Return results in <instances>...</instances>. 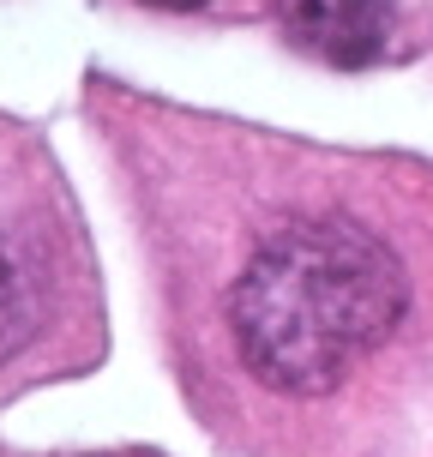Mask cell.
<instances>
[{"label": "cell", "instance_id": "6da1fadb", "mask_svg": "<svg viewBox=\"0 0 433 457\" xmlns=\"http://www.w3.org/2000/svg\"><path fill=\"white\" fill-rule=\"evenodd\" d=\"M410 313L404 259L349 217L283 223L229 283L235 355L283 397H325Z\"/></svg>", "mask_w": 433, "mask_h": 457}, {"label": "cell", "instance_id": "7a4b0ae2", "mask_svg": "<svg viewBox=\"0 0 433 457\" xmlns=\"http://www.w3.org/2000/svg\"><path fill=\"white\" fill-rule=\"evenodd\" d=\"M283 37L325 67H373L391 43V0H283Z\"/></svg>", "mask_w": 433, "mask_h": 457}, {"label": "cell", "instance_id": "277c9868", "mask_svg": "<svg viewBox=\"0 0 433 457\" xmlns=\"http://www.w3.org/2000/svg\"><path fill=\"white\" fill-rule=\"evenodd\" d=\"M145 6H162V12H193V6H205V0H145Z\"/></svg>", "mask_w": 433, "mask_h": 457}, {"label": "cell", "instance_id": "3957f363", "mask_svg": "<svg viewBox=\"0 0 433 457\" xmlns=\"http://www.w3.org/2000/svg\"><path fill=\"white\" fill-rule=\"evenodd\" d=\"M43 325V277L19 241L0 235V361H12Z\"/></svg>", "mask_w": 433, "mask_h": 457}]
</instances>
